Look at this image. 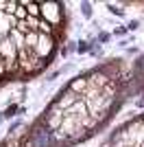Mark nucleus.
<instances>
[{"label":"nucleus","instance_id":"1","mask_svg":"<svg viewBox=\"0 0 144 147\" xmlns=\"http://www.w3.org/2000/svg\"><path fill=\"white\" fill-rule=\"evenodd\" d=\"M39 20L48 22L59 33V26L63 24V7L59 2H42L39 5Z\"/></svg>","mask_w":144,"mask_h":147},{"label":"nucleus","instance_id":"2","mask_svg":"<svg viewBox=\"0 0 144 147\" xmlns=\"http://www.w3.org/2000/svg\"><path fill=\"white\" fill-rule=\"evenodd\" d=\"M44 66H46V61H42L33 51H29V49L18 51V70H22L24 75H35Z\"/></svg>","mask_w":144,"mask_h":147},{"label":"nucleus","instance_id":"3","mask_svg":"<svg viewBox=\"0 0 144 147\" xmlns=\"http://www.w3.org/2000/svg\"><path fill=\"white\" fill-rule=\"evenodd\" d=\"M55 49H57V40H55L53 35H42V33H39L33 53H35L42 61H46V59H50V55L55 53Z\"/></svg>","mask_w":144,"mask_h":147},{"label":"nucleus","instance_id":"4","mask_svg":"<svg viewBox=\"0 0 144 147\" xmlns=\"http://www.w3.org/2000/svg\"><path fill=\"white\" fill-rule=\"evenodd\" d=\"M85 77H87V88H94V90H103L111 81V77L107 73H103V70H94V73L85 75Z\"/></svg>","mask_w":144,"mask_h":147},{"label":"nucleus","instance_id":"5","mask_svg":"<svg viewBox=\"0 0 144 147\" xmlns=\"http://www.w3.org/2000/svg\"><path fill=\"white\" fill-rule=\"evenodd\" d=\"M79 99H81L79 94H74V92H70V90H63L59 97H57V101H55L53 108H57V110H61V112H66V110H70L72 105L77 103Z\"/></svg>","mask_w":144,"mask_h":147},{"label":"nucleus","instance_id":"6","mask_svg":"<svg viewBox=\"0 0 144 147\" xmlns=\"http://www.w3.org/2000/svg\"><path fill=\"white\" fill-rule=\"evenodd\" d=\"M61 119H63V112L61 110H57V108H50L48 110V114H46V129H50V132H57L59 129V125H61Z\"/></svg>","mask_w":144,"mask_h":147},{"label":"nucleus","instance_id":"7","mask_svg":"<svg viewBox=\"0 0 144 147\" xmlns=\"http://www.w3.org/2000/svg\"><path fill=\"white\" fill-rule=\"evenodd\" d=\"M68 90L74 92V94H79V97H83V92L87 90V77H77V79H72L70 86H68Z\"/></svg>","mask_w":144,"mask_h":147},{"label":"nucleus","instance_id":"8","mask_svg":"<svg viewBox=\"0 0 144 147\" xmlns=\"http://www.w3.org/2000/svg\"><path fill=\"white\" fill-rule=\"evenodd\" d=\"M29 18H39V2H22Z\"/></svg>","mask_w":144,"mask_h":147},{"label":"nucleus","instance_id":"9","mask_svg":"<svg viewBox=\"0 0 144 147\" xmlns=\"http://www.w3.org/2000/svg\"><path fill=\"white\" fill-rule=\"evenodd\" d=\"M37 37H39V33H37V31L26 33V35H24V46H26L29 51H33V49H35V44H37Z\"/></svg>","mask_w":144,"mask_h":147},{"label":"nucleus","instance_id":"10","mask_svg":"<svg viewBox=\"0 0 144 147\" xmlns=\"http://www.w3.org/2000/svg\"><path fill=\"white\" fill-rule=\"evenodd\" d=\"M26 24H29L31 31H37V24H39V18H29L26 16Z\"/></svg>","mask_w":144,"mask_h":147},{"label":"nucleus","instance_id":"11","mask_svg":"<svg viewBox=\"0 0 144 147\" xmlns=\"http://www.w3.org/2000/svg\"><path fill=\"white\" fill-rule=\"evenodd\" d=\"M15 112H18V108H15V105H11V108H7L5 117H11V114H15Z\"/></svg>","mask_w":144,"mask_h":147},{"label":"nucleus","instance_id":"12","mask_svg":"<svg viewBox=\"0 0 144 147\" xmlns=\"http://www.w3.org/2000/svg\"><path fill=\"white\" fill-rule=\"evenodd\" d=\"M5 61H2V57H0V77H5Z\"/></svg>","mask_w":144,"mask_h":147},{"label":"nucleus","instance_id":"13","mask_svg":"<svg viewBox=\"0 0 144 147\" xmlns=\"http://www.w3.org/2000/svg\"><path fill=\"white\" fill-rule=\"evenodd\" d=\"M101 147H114V145H111V141H107V143H103Z\"/></svg>","mask_w":144,"mask_h":147}]
</instances>
